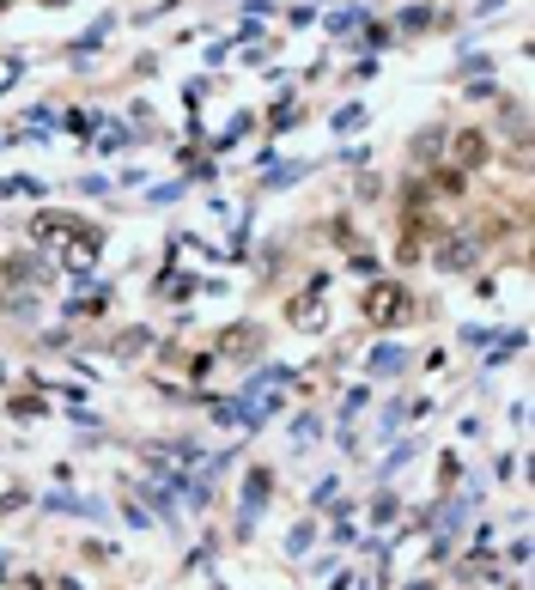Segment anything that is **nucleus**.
I'll return each instance as SVG.
<instances>
[{"label": "nucleus", "instance_id": "nucleus-10", "mask_svg": "<svg viewBox=\"0 0 535 590\" xmlns=\"http://www.w3.org/2000/svg\"><path fill=\"white\" fill-rule=\"evenodd\" d=\"M335 590H365V584H359V578H341V584H335Z\"/></svg>", "mask_w": 535, "mask_h": 590}, {"label": "nucleus", "instance_id": "nucleus-3", "mask_svg": "<svg viewBox=\"0 0 535 590\" xmlns=\"http://www.w3.org/2000/svg\"><path fill=\"white\" fill-rule=\"evenodd\" d=\"M475 256H481L475 238H450V244H438V268H444V274H469Z\"/></svg>", "mask_w": 535, "mask_h": 590}, {"label": "nucleus", "instance_id": "nucleus-9", "mask_svg": "<svg viewBox=\"0 0 535 590\" xmlns=\"http://www.w3.org/2000/svg\"><path fill=\"white\" fill-rule=\"evenodd\" d=\"M432 189H438V195H463V177H456V171H438Z\"/></svg>", "mask_w": 535, "mask_h": 590}, {"label": "nucleus", "instance_id": "nucleus-6", "mask_svg": "<svg viewBox=\"0 0 535 590\" xmlns=\"http://www.w3.org/2000/svg\"><path fill=\"white\" fill-rule=\"evenodd\" d=\"M262 499H268V469H256V475L244 481V524H256V511H262Z\"/></svg>", "mask_w": 535, "mask_h": 590}, {"label": "nucleus", "instance_id": "nucleus-1", "mask_svg": "<svg viewBox=\"0 0 535 590\" xmlns=\"http://www.w3.org/2000/svg\"><path fill=\"white\" fill-rule=\"evenodd\" d=\"M365 317L377 323V329H396V323H408L414 317V292H402V286H371L365 292Z\"/></svg>", "mask_w": 535, "mask_h": 590}, {"label": "nucleus", "instance_id": "nucleus-8", "mask_svg": "<svg viewBox=\"0 0 535 590\" xmlns=\"http://www.w3.org/2000/svg\"><path fill=\"white\" fill-rule=\"evenodd\" d=\"M292 323H298V329H317V323H323V305H317V299H304V305H292Z\"/></svg>", "mask_w": 535, "mask_h": 590}, {"label": "nucleus", "instance_id": "nucleus-11", "mask_svg": "<svg viewBox=\"0 0 535 590\" xmlns=\"http://www.w3.org/2000/svg\"><path fill=\"white\" fill-rule=\"evenodd\" d=\"M414 590H432V584H414Z\"/></svg>", "mask_w": 535, "mask_h": 590}, {"label": "nucleus", "instance_id": "nucleus-5", "mask_svg": "<svg viewBox=\"0 0 535 590\" xmlns=\"http://www.w3.org/2000/svg\"><path fill=\"white\" fill-rule=\"evenodd\" d=\"M456 159H463L469 171H481V165L493 159V153H487V134H481V128H463V134H456Z\"/></svg>", "mask_w": 535, "mask_h": 590}, {"label": "nucleus", "instance_id": "nucleus-4", "mask_svg": "<svg viewBox=\"0 0 535 590\" xmlns=\"http://www.w3.org/2000/svg\"><path fill=\"white\" fill-rule=\"evenodd\" d=\"M61 268H67V274H92V268H98V244H92V238H67Z\"/></svg>", "mask_w": 535, "mask_h": 590}, {"label": "nucleus", "instance_id": "nucleus-7", "mask_svg": "<svg viewBox=\"0 0 535 590\" xmlns=\"http://www.w3.org/2000/svg\"><path fill=\"white\" fill-rule=\"evenodd\" d=\"M256 347H262L256 329H225V341H219V353H232V359H238V353H256Z\"/></svg>", "mask_w": 535, "mask_h": 590}, {"label": "nucleus", "instance_id": "nucleus-2", "mask_svg": "<svg viewBox=\"0 0 535 590\" xmlns=\"http://www.w3.org/2000/svg\"><path fill=\"white\" fill-rule=\"evenodd\" d=\"M31 232L49 244V238H92V226H80V219H73V213H37L31 219Z\"/></svg>", "mask_w": 535, "mask_h": 590}]
</instances>
